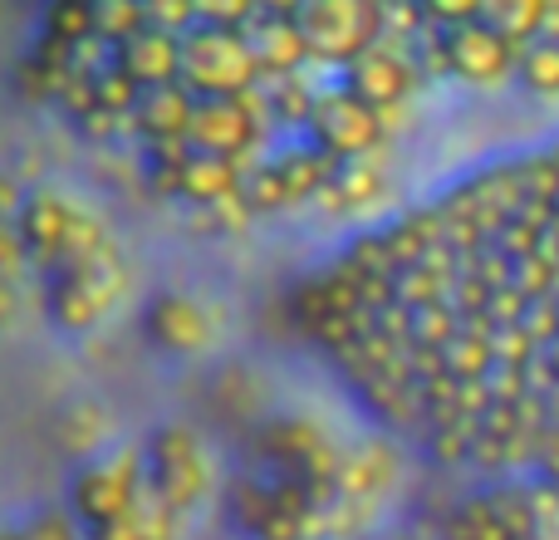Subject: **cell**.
<instances>
[{"mask_svg":"<svg viewBox=\"0 0 559 540\" xmlns=\"http://www.w3.org/2000/svg\"><path fill=\"white\" fill-rule=\"evenodd\" d=\"M309 319L383 423L437 462L559 492V133L364 236Z\"/></svg>","mask_w":559,"mask_h":540,"instance_id":"obj_2","label":"cell"},{"mask_svg":"<svg viewBox=\"0 0 559 540\" xmlns=\"http://www.w3.org/2000/svg\"><path fill=\"white\" fill-rule=\"evenodd\" d=\"M550 10H98L69 15V108L177 202L368 207L417 98L506 74Z\"/></svg>","mask_w":559,"mask_h":540,"instance_id":"obj_1","label":"cell"}]
</instances>
